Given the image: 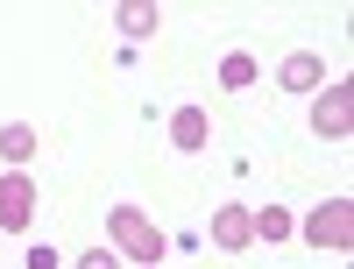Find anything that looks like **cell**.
<instances>
[{
  "mask_svg": "<svg viewBox=\"0 0 354 269\" xmlns=\"http://www.w3.org/2000/svg\"><path fill=\"white\" fill-rule=\"evenodd\" d=\"M28 220H36V177L8 170L0 177V234H28Z\"/></svg>",
  "mask_w": 354,
  "mask_h": 269,
  "instance_id": "obj_4",
  "label": "cell"
},
{
  "mask_svg": "<svg viewBox=\"0 0 354 269\" xmlns=\"http://www.w3.org/2000/svg\"><path fill=\"white\" fill-rule=\"evenodd\" d=\"M290 227H298V220H290V205H262V213H255V241H290Z\"/></svg>",
  "mask_w": 354,
  "mask_h": 269,
  "instance_id": "obj_10",
  "label": "cell"
},
{
  "mask_svg": "<svg viewBox=\"0 0 354 269\" xmlns=\"http://www.w3.org/2000/svg\"><path fill=\"white\" fill-rule=\"evenodd\" d=\"M205 142H213V113H205V106H177V113H170V149L198 156Z\"/></svg>",
  "mask_w": 354,
  "mask_h": 269,
  "instance_id": "obj_7",
  "label": "cell"
},
{
  "mask_svg": "<svg viewBox=\"0 0 354 269\" xmlns=\"http://www.w3.org/2000/svg\"><path fill=\"white\" fill-rule=\"evenodd\" d=\"M0 156L21 170L28 156H36V128H28V121H8V128H0Z\"/></svg>",
  "mask_w": 354,
  "mask_h": 269,
  "instance_id": "obj_9",
  "label": "cell"
},
{
  "mask_svg": "<svg viewBox=\"0 0 354 269\" xmlns=\"http://www.w3.org/2000/svg\"><path fill=\"white\" fill-rule=\"evenodd\" d=\"M28 269H64V255H57L50 241H36V248H28Z\"/></svg>",
  "mask_w": 354,
  "mask_h": 269,
  "instance_id": "obj_13",
  "label": "cell"
},
{
  "mask_svg": "<svg viewBox=\"0 0 354 269\" xmlns=\"http://www.w3.org/2000/svg\"><path fill=\"white\" fill-rule=\"evenodd\" d=\"M71 269H121V255H113V248H85Z\"/></svg>",
  "mask_w": 354,
  "mask_h": 269,
  "instance_id": "obj_12",
  "label": "cell"
},
{
  "mask_svg": "<svg viewBox=\"0 0 354 269\" xmlns=\"http://www.w3.org/2000/svg\"><path fill=\"white\" fill-rule=\"evenodd\" d=\"M220 85H227V93H248V85H255V57L248 50H227L220 57Z\"/></svg>",
  "mask_w": 354,
  "mask_h": 269,
  "instance_id": "obj_11",
  "label": "cell"
},
{
  "mask_svg": "<svg viewBox=\"0 0 354 269\" xmlns=\"http://www.w3.org/2000/svg\"><path fill=\"white\" fill-rule=\"evenodd\" d=\"M277 85H283V93H319V85H326V57H319V50H290L277 64Z\"/></svg>",
  "mask_w": 354,
  "mask_h": 269,
  "instance_id": "obj_5",
  "label": "cell"
},
{
  "mask_svg": "<svg viewBox=\"0 0 354 269\" xmlns=\"http://www.w3.org/2000/svg\"><path fill=\"white\" fill-rule=\"evenodd\" d=\"M347 128H354V85L333 78V85L312 93V135L319 142H347Z\"/></svg>",
  "mask_w": 354,
  "mask_h": 269,
  "instance_id": "obj_2",
  "label": "cell"
},
{
  "mask_svg": "<svg viewBox=\"0 0 354 269\" xmlns=\"http://www.w3.org/2000/svg\"><path fill=\"white\" fill-rule=\"evenodd\" d=\"M106 234H113V255H128V262H142V269H163V255H170V234L142 213V205H113V213H106Z\"/></svg>",
  "mask_w": 354,
  "mask_h": 269,
  "instance_id": "obj_1",
  "label": "cell"
},
{
  "mask_svg": "<svg viewBox=\"0 0 354 269\" xmlns=\"http://www.w3.org/2000/svg\"><path fill=\"white\" fill-rule=\"evenodd\" d=\"M113 21H121L128 43H142V36H156V28H163V8H156V0H121V8H113Z\"/></svg>",
  "mask_w": 354,
  "mask_h": 269,
  "instance_id": "obj_8",
  "label": "cell"
},
{
  "mask_svg": "<svg viewBox=\"0 0 354 269\" xmlns=\"http://www.w3.org/2000/svg\"><path fill=\"white\" fill-rule=\"evenodd\" d=\"M305 241H312V248L347 255V248H354V198H326V205H312V213H305Z\"/></svg>",
  "mask_w": 354,
  "mask_h": 269,
  "instance_id": "obj_3",
  "label": "cell"
},
{
  "mask_svg": "<svg viewBox=\"0 0 354 269\" xmlns=\"http://www.w3.org/2000/svg\"><path fill=\"white\" fill-rule=\"evenodd\" d=\"M248 241H255V213H248V205H220V213H213V248L241 255Z\"/></svg>",
  "mask_w": 354,
  "mask_h": 269,
  "instance_id": "obj_6",
  "label": "cell"
}]
</instances>
